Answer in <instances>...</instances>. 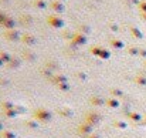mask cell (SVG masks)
Instances as JSON below:
<instances>
[{"label":"cell","instance_id":"1","mask_svg":"<svg viewBox=\"0 0 146 138\" xmlns=\"http://www.w3.org/2000/svg\"><path fill=\"white\" fill-rule=\"evenodd\" d=\"M50 23H51L52 26L58 27V26L61 24V20H58V19H55V17H50Z\"/></svg>","mask_w":146,"mask_h":138},{"label":"cell","instance_id":"2","mask_svg":"<svg viewBox=\"0 0 146 138\" xmlns=\"http://www.w3.org/2000/svg\"><path fill=\"white\" fill-rule=\"evenodd\" d=\"M52 7H54L55 10H62V6H61V4H58V3H54V4H52Z\"/></svg>","mask_w":146,"mask_h":138}]
</instances>
